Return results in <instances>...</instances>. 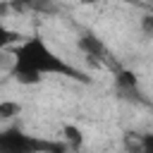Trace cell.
Returning <instances> with one entry per match:
<instances>
[{
	"instance_id": "cell-1",
	"label": "cell",
	"mask_w": 153,
	"mask_h": 153,
	"mask_svg": "<svg viewBox=\"0 0 153 153\" xmlns=\"http://www.w3.org/2000/svg\"><path fill=\"white\" fill-rule=\"evenodd\" d=\"M10 74L19 81V84H26V86H33L38 84L41 79L50 76V74H57V76H72V79H81L86 81V76L74 69L65 57H60L50 43L33 33V36H26L22 38L14 50H12V67H10Z\"/></svg>"
},
{
	"instance_id": "cell-2",
	"label": "cell",
	"mask_w": 153,
	"mask_h": 153,
	"mask_svg": "<svg viewBox=\"0 0 153 153\" xmlns=\"http://www.w3.org/2000/svg\"><path fill=\"white\" fill-rule=\"evenodd\" d=\"M67 146L33 136L19 127L0 129V153H62Z\"/></svg>"
},
{
	"instance_id": "cell-3",
	"label": "cell",
	"mask_w": 153,
	"mask_h": 153,
	"mask_svg": "<svg viewBox=\"0 0 153 153\" xmlns=\"http://www.w3.org/2000/svg\"><path fill=\"white\" fill-rule=\"evenodd\" d=\"M62 131H65V141H67L65 146H69V148H74V151L84 146V131H81L76 124H65Z\"/></svg>"
},
{
	"instance_id": "cell-4",
	"label": "cell",
	"mask_w": 153,
	"mask_h": 153,
	"mask_svg": "<svg viewBox=\"0 0 153 153\" xmlns=\"http://www.w3.org/2000/svg\"><path fill=\"white\" fill-rule=\"evenodd\" d=\"M19 38H22V36H19L14 29H10V26L0 19V55H2L10 45H17V43H19Z\"/></svg>"
},
{
	"instance_id": "cell-5",
	"label": "cell",
	"mask_w": 153,
	"mask_h": 153,
	"mask_svg": "<svg viewBox=\"0 0 153 153\" xmlns=\"http://www.w3.org/2000/svg\"><path fill=\"white\" fill-rule=\"evenodd\" d=\"M19 7H31V10L43 12V14H53V12H57L55 0H19Z\"/></svg>"
},
{
	"instance_id": "cell-6",
	"label": "cell",
	"mask_w": 153,
	"mask_h": 153,
	"mask_svg": "<svg viewBox=\"0 0 153 153\" xmlns=\"http://www.w3.org/2000/svg\"><path fill=\"white\" fill-rule=\"evenodd\" d=\"M79 45H81V48H84L88 55H100V53H103V45H100V41H98V38H93V36H88V33L79 38Z\"/></svg>"
},
{
	"instance_id": "cell-7",
	"label": "cell",
	"mask_w": 153,
	"mask_h": 153,
	"mask_svg": "<svg viewBox=\"0 0 153 153\" xmlns=\"http://www.w3.org/2000/svg\"><path fill=\"white\" fill-rule=\"evenodd\" d=\"M19 110H22V105L14 103V100H2V103H0V117H2V120L19 115Z\"/></svg>"
},
{
	"instance_id": "cell-8",
	"label": "cell",
	"mask_w": 153,
	"mask_h": 153,
	"mask_svg": "<svg viewBox=\"0 0 153 153\" xmlns=\"http://www.w3.org/2000/svg\"><path fill=\"white\" fill-rule=\"evenodd\" d=\"M117 84H120V86H127V88H136V76H134L131 72H122V74L117 76Z\"/></svg>"
},
{
	"instance_id": "cell-9",
	"label": "cell",
	"mask_w": 153,
	"mask_h": 153,
	"mask_svg": "<svg viewBox=\"0 0 153 153\" xmlns=\"http://www.w3.org/2000/svg\"><path fill=\"white\" fill-rule=\"evenodd\" d=\"M141 153H153V134L141 136Z\"/></svg>"
},
{
	"instance_id": "cell-10",
	"label": "cell",
	"mask_w": 153,
	"mask_h": 153,
	"mask_svg": "<svg viewBox=\"0 0 153 153\" xmlns=\"http://www.w3.org/2000/svg\"><path fill=\"white\" fill-rule=\"evenodd\" d=\"M79 5H86V7H93V5H105V2H120V0H76Z\"/></svg>"
}]
</instances>
